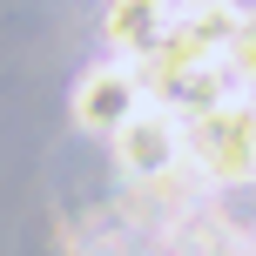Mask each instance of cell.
<instances>
[{
    "label": "cell",
    "mask_w": 256,
    "mask_h": 256,
    "mask_svg": "<svg viewBox=\"0 0 256 256\" xmlns=\"http://www.w3.org/2000/svg\"><path fill=\"white\" fill-rule=\"evenodd\" d=\"M222 61H230V74L243 81V88H256V14H243V27H236V40L222 48Z\"/></svg>",
    "instance_id": "5"
},
{
    "label": "cell",
    "mask_w": 256,
    "mask_h": 256,
    "mask_svg": "<svg viewBox=\"0 0 256 256\" xmlns=\"http://www.w3.org/2000/svg\"><path fill=\"white\" fill-rule=\"evenodd\" d=\"M182 155L202 182H256V102H230L202 122H182Z\"/></svg>",
    "instance_id": "1"
},
{
    "label": "cell",
    "mask_w": 256,
    "mask_h": 256,
    "mask_svg": "<svg viewBox=\"0 0 256 256\" xmlns=\"http://www.w3.org/2000/svg\"><path fill=\"white\" fill-rule=\"evenodd\" d=\"M115 155H122L128 176H162V168L182 155V122L168 115V108H155V102H148V108H142V115L115 135Z\"/></svg>",
    "instance_id": "3"
},
{
    "label": "cell",
    "mask_w": 256,
    "mask_h": 256,
    "mask_svg": "<svg viewBox=\"0 0 256 256\" xmlns=\"http://www.w3.org/2000/svg\"><path fill=\"white\" fill-rule=\"evenodd\" d=\"M176 27V7L168 0H108V20H102V34L115 40V48L135 61V54H148L155 40Z\"/></svg>",
    "instance_id": "4"
},
{
    "label": "cell",
    "mask_w": 256,
    "mask_h": 256,
    "mask_svg": "<svg viewBox=\"0 0 256 256\" xmlns=\"http://www.w3.org/2000/svg\"><path fill=\"white\" fill-rule=\"evenodd\" d=\"M142 108H148V94H142V81H135L128 61L88 68V74L74 81V122L88 128V135H122Z\"/></svg>",
    "instance_id": "2"
}]
</instances>
